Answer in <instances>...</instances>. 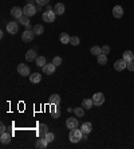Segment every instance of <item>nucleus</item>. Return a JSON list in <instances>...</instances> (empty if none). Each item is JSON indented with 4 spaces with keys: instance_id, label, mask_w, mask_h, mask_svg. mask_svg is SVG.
<instances>
[{
    "instance_id": "1",
    "label": "nucleus",
    "mask_w": 134,
    "mask_h": 149,
    "mask_svg": "<svg viewBox=\"0 0 134 149\" xmlns=\"http://www.w3.org/2000/svg\"><path fill=\"white\" fill-rule=\"evenodd\" d=\"M82 139H83V132L81 129H72L71 132H70V141L74 142V144L79 142Z\"/></svg>"
},
{
    "instance_id": "2",
    "label": "nucleus",
    "mask_w": 134,
    "mask_h": 149,
    "mask_svg": "<svg viewBox=\"0 0 134 149\" xmlns=\"http://www.w3.org/2000/svg\"><path fill=\"white\" fill-rule=\"evenodd\" d=\"M36 7H35L32 3H27L26 4V7L23 8V14L26 15V16H28V17H31V16H34L35 14H36Z\"/></svg>"
},
{
    "instance_id": "3",
    "label": "nucleus",
    "mask_w": 134,
    "mask_h": 149,
    "mask_svg": "<svg viewBox=\"0 0 134 149\" xmlns=\"http://www.w3.org/2000/svg\"><path fill=\"white\" fill-rule=\"evenodd\" d=\"M55 17H56V14L52 11H44L43 15H42V19L43 22H47V23H52V22H55Z\"/></svg>"
},
{
    "instance_id": "4",
    "label": "nucleus",
    "mask_w": 134,
    "mask_h": 149,
    "mask_svg": "<svg viewBox=\"0 0 134 149\" xmlns=\"http://www.w3.org/2000/svg\"><path fill=\"white\" fill-rule=\"evenodd\" d=\"M35 38V32L32 31V30H26V31L22 34V40L26 42V43H30V42H32Z\"/></svg>"
},
{
    "instance_id": "5",
    "label": "nucleus",
    "mask_w": 134,
    "mask_h": 149,
    "mask_svg": "<svg viewBox=\"0 0 134 149\" xmlns=\"http://www.w3.org/2000/svg\"><path fill=\"white\" fill-rule=\"evenodd\" d=\"M17 73L19 75L22 77H30L31 73H30V67L27 65H23V63H19V66H17Z\"/></svg>"
},
{
    "instance_id": "6",
    "label": "nucleus",
    "mask_w": 134,
    "mask_h": 149,
    "mask_svg": "<svg viewBox=\"0 0 134 149\" xmlns=\"http://www.w3.org/2000/svg\"><path fill=\"white\" fill-rule=\"evenodd\" d=\"M91 100H93V104L95 105V106H101V105L105 104V95H103L102 93H95Z\"/></svg>"
},
{
    "instance_id": "7",
    "label": "nucleus",
    "mask_w": 134,
    "mask_h": 149,
    "mask_svg": "<svg viewBox=\"0 0 134 149\" xmlns=\"http://www.w3.org/2000/svg\"><path fill=\"white\" fill-rule=\"evenodd\" d=\"M6 28H7V32H8V34H12V35H14V34H16V32H17V30H19V26H17L16 22H8V23H7V27H6Z\"/></svg>"
},
{
    "instance_id": "8",
    "label": "nucleus",
    "mask_w": 134,
    "mask_h": 149,
    "mask_svg": "<svg viewBox=\"0 0 134 149\" xmlns=\"http://www.w3.org/2000/svg\"><path fill=\"white\" fill-rule=\"evenodd\" d=\"M56 70V66L54 63H46L44 66H43V73L47 74V75H51V74L55 73Z\"/></svg>"
},
{
    "instance_id": "9",
    "label": "nucleus",
    "mask_w": 134,
    "mask_h": 149,
    "mask_svg": "<svg viewBox=\"0 0 134 149\" xmlns=\"http://www.w3.org/2000/svg\"><path fill=\"white\" fill-rule=\"evenodd\" d=\"M126 67H127V62L125 59H118V61H115V63H114V69L117 70V71H122V70H125Z\"/></svg>"
},
{
    "instance_id": "10",
    "label": "nucleus",
    "mask_w": 134,
    "mask_h": 149,
    "mask_svg": "<svg viewBox=\"0 0 134 149\" xmlns=\"http://www.w3.org/2000/svg\"><path fill=\"white\" fill-rule=\"evenodd\" d=\"M78 120L76 118H67L66 120V126H67V129H76L78 128Z\"/></svg>"
},
{
    "instance_id": "11",
    "label": "nucleus",
    "mask_w": 134,
    "mask_h": 149,
    "mask_svg": "<svg viewBox=\"0 0 134 149\" xmlns=\"http://www.w3.org/2000/svg\"><path fill=\"white\" fill-rule=\"evenodd\" d=\"M23 8H19V7H14L11 10V16L15 17V19H20L23 16Z\"/></svg>"
},
{
    "instance_id": "12",
    "label": "nucleus",
    "mask_w": 134,
    "mask_h": 149,
    "mask_svg": "<svg viewBox=\"0 0 134 149\" xmlns=\"http://www.w3.org/2000/svg\"><path fill=\"white\" fill-rule=\"evenodd\" d=\"M113 16L117 17V19L122 17L124 16V8L121 7V6H115V7L113 8Z\"/></svg>"
},
{
    "instance_id": "13",
    "label": "nucleus",
    "mask_w": 134,
    "mask_h": 149,
    "mask_svg": "<svg viewBox=\"0 0 134 149\" xmlns=\"http://www.w3.org/2000/svg\"><path fill=\"white\" fill-rule=\"evenodd\" d=\"M36 58H38V54H36V51H35V50H28L27 54H26V59H27L28 62L36 61Z\"/></svg>"
},
{
    "instance_id": "14",
    "label": "nucleus",
    "mask_w": 134,
    "mask_h": 149,
    "mask_svg": "<svg viewBox=\"0 0 134 149\" xmlns=\"http://www.w3.org/2000/svg\"><path fill=\"white\" fill-rule=\"evenodd\" d=\"M81 130H82L83 133L89 134V133L93 130V125H91V122H83V124L81 125Z\"/></svg>"
},
{
    "instance_id": "15",
    "label": "nucleus",
    "mask_w": 134,
    "mask_h": 149,
    "mask_svg": "<svg viewBox=\"0 0 134 149\" xmlns=\"http://www.w3.org/2000/svg\"><path fill=\"white\" fill-rule=\"evenodd\" d=\"M59 40H60V43H62V45H69L70 40H71V36H70L67 32H62V34H60V36H59Z\"/></svg>"
},
{
    "instance_id": "16",
    "label": "nucleus",
    "mask_w": 134,
    "mask_h": 149,
    "mask_svg": "<svg viewBox=\"0 0 134 149\" xmlns=\"http://www.w3.org/2000/svg\"><path fill=\"white\" fill-rule=\"evenodd\" d=\"M54 12H55L56 15H63V14H65V4L56 3L55 7H54Z\"/></svg>"
},
{
    "instance_id": "17",
    "label": "nucleus",
    "mask_w": 134,
    "mask_h": 149,
    "mask_svg": "<svg viewBox=\"0 0 134 149\" xmlns=\"http://www.w3.org/2000/svg\"><path fill=\"white\" fill-rule=\"evenodd\" d=\"M47 144H48V141L43 137V139H39L38 141H36V148L38 149H46L47 148Z\"/></svg>"
},
{
    "instance_id": "18",
    "label": "nucleus",
    "mask_w": 134,
    "mask_h": 149,
    "mask_svg": "<svg viewBox=\"0 0 134 149\" xmlns=\"http://www.w3.org/2000/svg\"><path fill=\"white\" fill-rule=\"evenodd\" d=\"M48 102L51 105H59L60 104V97H59L58 94H52L51 97L48 98Z\"/></svg>"
},
{
    "instance_id": "19",
    "label": "nucleus",
    "mask_w": 134,
    "mask_h": 149,
    "mask_svg": "<svg viewBox=\"0 0 134 149\" xmlns=\"http://www.w3.org/2000/svg\"><path fill=\"white\" fill-rule=\"evenodd\" d=\"M30 81H31L32 83H39L42 81V75L39 73H32L31 75H30Z\"/></svg>"
},
{
    "instance_id": "20",
    "label": "nucleus",
    "mask_w": 134,
    "mask_h": 149,
    "mask_svg": "<svg viewBox=\"0 0 134 149\" xmlns=\"http://www.w3.org/2000/svg\"><path fill=\"white\" fill-rule=\"evenodd\" d=\"M97 61H98V65H101V66H103V65H106L107 63V56L106 54H99V55L97 56Z\"/></svg>"
},
{
    "instance_id": "21",
    "label": "nucleus",
    "mask_w": 134,
    "mask_h": 149,
    "mask_svg": "<svg viewBox=\"0 0 134 149\" xmlns=\"http://www.w3.org/2000/svg\"><path fill=\"white\" fill-rule=\"evenodd\" d=\"M124 59L126 61V62H131V61H134V54H133V51H130V50L125 51V52H124Z\"/></svg>"
},
{
    "instance_id": "22",
    "label": "nucleus",
    "mask_w": 134,
    "mask_h": 149,
    "mask_svg": "<svg viewBox=\"0 0 134 149\" xmlns=\"http://www.w3.org/2000/svg\"><path fill=\"white\" fill-rule=\"evenodd\" d=\"M0 141H1V144H10L11 142V136L8 134L7 132L1 133V136H0Z\"/></svg>"
},
{
    "instance_id": "23",
    "label": "nucleus",
    "mask_w": 134,
    "mask_h": 149,
    "mask_svg": "<svg viewBox=\"0 0 134 149\" xmlns=\"http://www.w3.org/2000/svg\"><path fill=\"white\" fill-rule=\"evenodd\" d=\"M93 100H90V98H86V100L82 101V108L83 109H91L93 108Z\"/></svg>"
},
{
    "instance_id": "24",
    "label": "nucleus",
    "mask_w": 134,
    "mask_h": 149,
    "mask_svg": "<svg viewBox=\"0 0 134 149\" xmlns=\"http://www.w3.org/2000/svg\"><path fill=\"white\" fill-rule=\"evenodd\" d=\"M47 133H48V126H47V125H46V124H40V125H39V134L44 137Z\"/></svg>"
},
{
    "instance_id": "25",
    "label": "nucleus",
    "mask_w": 134,
    "mask_h": 149,
    "mask_svg": "<svg viewBox=\"0 0 134 149\" xmlns=\"http://www.w3.org/2000/svg\"><path fill=\"white\" fill-rule=\"evenodd\" d=\"M32 31L35 32V35H42L43 31H44V27L40 26V24H35L34 27H32Z\"/></svg>"
},
{
    "instance_id": "26",
    "label": "nucleus",
    "mask_w": 134,
    "mask_h": 149,
    "mask_svg": "<svg viewBox=\"0 0 134 149\" xmlns=\"http://www.w3.org/2000/svg\"><path fill=\"white\" fill-rule=\"evenodd\" d=\"M90 52H91L93 55L98 56L99 54H102V47H99V46H93V47H91V50H90Z\"/></svg>"
},
{
    "instance_id": "27",
    "label": "nucleus",
    "mask_w": 134,
    "mask_h": 149,
    "mask_svg": "<svg viewBox=\"0 0 134 149\" xmlns=\"http://www.w3.org/2000/svg\"><path fill=\"white\" fill-rule=\"evenodd\" d=\"M35 62H36V66H39V67H43V66H44V65H46V58H44V56H38Z\"/></svg>"
},
{
    "instance_id": "28",
    "label": "nucleus",
    "mask_w": 134,
    "mask_h": 149,
    "mask_svg": "<svg viewBox=\"0 0 134 149\" xmlns=\"http://www.w3.org/2000/svg\"><path fill=\"white\" fill-rule=\"evenodd\" d=\"M51 117L52 118L60 117V110H59V108H51Z\"/></svg>"
},
{
    "instance_id": "29",
    "label": "nucleus",
    "mask_w": 134,
    "mask_h": 149,
    "mask_svg": "<svg viewBox=\"0 0 134 149\" xmlns=\"http://www.w3.org/2000/svg\"><path fill=\"white\" fill-rule=\"evenodd\" d=\"M74 114H75L76 117H83V116H85V109L83 108H75L74 109Z\"/></svg>"
},
{
    "instance_id": "30",
    "label": "nucleus",
    "mask_w": 134,
    "mask_h": 149,
    "mask_svg": "<svg viewBox=\"0 0 134 149\" xmlns=\"http://www.w3.org/2000/svg\"><path fill=\"white\" fill-rule=\"evenodd\" d=\"M19 22H20L23 26H28V24H30V17L26 16V15H23V16L19 19Z\"/></svg>"
},
{
    "instance_id": "31",
    "label": "nucleus",
    "mask_w": 134,
    "mask_h": 149,
    "mask_svg": "<svg viewBox=\"0 0 134 149\" xmlns=\"http://www.w3.org/2000/svg\"><path fill=\"white\" fill-rule=\"evenodd\" d=\"M44 139H46V140H47V141H48V142H52V141H54V139H55V136H54V133H51V132H48V133H47V134H46V136H44Z\"/></svg>"
},
{
    "instance_id": "32",
    "label": "nucleus",
    "mask_w": 134,
    "mask_h": 149,
    "mask_svg": "<svg viewBox=\"0 0 134 149\" xmlns=\"http://www.w3.org/2000/svg\"><path fill=\"white\" fill-rule=\"evenodd\" d=\"M52 63H54L55 66H60V65H62V58H60V56H55V58L52 59Z\"/></svg>"
},
{
    "instance_id": "33",
    "label": "nucleus",
    "mask_w": 134,
    "mask_h": 149,
    "mask_svg": "<svg viewBox=\"0 0 134 149\" xmlns=\"http://www.w3.org/2000/svg\"><path fill=\"white\" fill-rule=\"evenodd\" d=\"M70 45H72V46H78V45H79V38H78V36H72L71 40H70Z\"/></svg>"
},
{
    "instance_id": "34",
    "label": "nucleus",
    "mask_w": 134,
    "mask_h": 149,
    "mask_svg": "<svg viewBox=\"0 0 134 149\" xmlns=\"http://www.w3.org/2000/svg\"><path fill=\"white\" fill-rule=\"evenodd\" d=\"M127 70H130V71H134V61H131V62H127Z\"/></svg>"
},
{
    "instance_id": "35",
    "label": "nucleus",
    "mask_w": 134,
    "mask_h": 149,
    "mask_svg": "<svg viewBox=\"0 0 134 149\" xmlns=\"http://www.w3.org/2000/svg\"><path fill=\"white\" fill-rule=\"evenodd\" d=\"M48 1H50V0H36V3H38L39 6H42V7H43V6H47Z\"/></svg>"
},
{
    "instance_id": "36",
    "label": "nucleus",
    "mask_w": 134,
    "mask_h": 149,
    "mask_svg": "<svg viewBox=\"0 0 134 149\" xmlns=\"http://www.w3.org/2000/svg\"><path fill=\"white\" fill-rule=\"evenodd\" d=\"M102 52H103V54H109V52H110V47H109V46H103V47H102Z\"/></svg>"
},
{
    "instance_id": "37",
    "label": "nucleus",
    "mask_w": 134,
    "mask_h": 149,
    "mask_svg": "<svg viewBox=\"0 0 134 149\" xmlns=\"http://www.w3.org/2000/svg\"><path fill=\"white\" fill-rule=\"evenodd\" d=\"M6 132H7V128H6L4 124H1L0 125V133H6Z\"/></svg>"
}]
</instances>
